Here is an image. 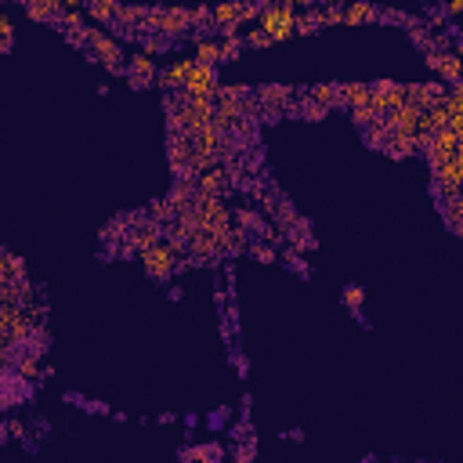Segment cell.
<instances>
[{
  "label": "cell",
  "instance_id": "6da1fadb",
  "mask_svg": "<svg viewBox=\"0 0 463 463\" xmlns=\"http://www.w3.org/2000/svg\"><path fill=\"white\" fill-rule=\"evenodd\" d=\"M145 33H160V37H184L192 25V11L189 8H148L145 18Z\"/></svg>",
  "mask_w": 463,
  "mask_h": 463
},
{
  "label": "cell",
  "instance_id": "7a4b0ae2",
  "mask_svg": "<svg viewBox=\"0 0 463 463\" xmlns=\"http://www.w3.org/2000/svg\"><path fill=\"white\" fill-rule=\"evenodd\" d=\"M257 29H264L275 44H283V40H290V37L297 33V15H293L290 4H268V8L261 11Z\"/></svg>",
  "mask_w": 463,
  "mask_h": 463
},
{
  "label": "cell",
  "instance_id": "3957f363",
  "mask_svg": "<svg viewBox=\"0 0 463 463\" xmlns=\"http://www.w3.org/2000/svg\"><path fill=\"white\" fill-rule=\"evenodd\" d=\"M177 250L181 246H174V242H156V246H148L145 254H138L141 257V264H145V271L152 275L156 283H167L170 275H174V264H177Z\"/></svg>",
  "mask_w": 463,
  "mask_h": 463
},
{
  "label": "cell",
  "instance_id": "277c9868",
  "mask_svg": "<svg viewBox=\"0 0 463 463\" xmlns=\"http://www.w3.org/2000/svg\"><path fill=\"white\" fill-rule=\"evenodd\" d=\"M87 51H90L87 58H98L109 73H123V47H119V40H116V37L102 33V29H90V37H87Z\"/></svg>",
  "mask_w": 463,
  "mask_h": 463
},
{
  "label": "cell",
  "instance_id": "5b68a950",
  "mask_svg": "<svg viewBox=\"0 0 463 463\" xmlns=\"http://www.w3.org/2000/svg\"><path fill=\"white\" fill-rule=\"evenodd\" d=\"M218 66H203V61H196V69L189 76V83L181 87V95H189V98H213L218 95Z\"/></svg>",
  "mask_w": 463,
  "mask_h": 463
},
{
  "label": "cell",
  "instance_id": "8992f818",
  "mask_svg": "<svg viewBox=\"0 0 463 463\" xmlns=\"http://www.w3.org/2000/svg\"><path fill=\"white\" fill-rule=\"evenodd\" d=\"M427 66L435 69L445 83L463 80V54L459 51H427Z\"/></svg>",
  "mask_w": 463,
  "mask_h": 463
},
{
  "label": "cell",
  "instance_id": "52a82bcc",
  "mask_svg": "<svg viewBox=\"0 0 463 463\" xmlns=\"http://www.w3.org/2000/svg\"><path fill=\"white\" fill-rule=\"evenodd\" d=\"M163 239V232H160V225H152V221H145V225H138L134 232H127V246H123V254H145L148 246H156Z\"/></svg>",
  "mask_w": 463,
  "mask_h": 463
},
{
  "label": "cell",
  "instance_id": "ba28073f",
  "mask_svg": "<svg viewBox=\"0 0 463 463\" xmlns=\"http://www.w3.org/2000/svg\"><path fill=\"white\" fill-rule=\"evenodd\" d=\"M152 76H156V61H152V54L138 51V54L127 61V80H131V87H134V90H141Z\"/></svg>",
  "mask_w": 463,
  "mask_h": 463
},
{
  "label": "cell",
  "instance_id": "9c48e42d",
  "mask_svg": "<svg viewBox=\"0 0 463 463\" xmlns=\"http://www.w3.org/2000/svg\"><path fill=\"white\" fill-rule=\"evenodd\" d=\"M196 61H199V58H181V61H174V66H167V69L160 73V83L170 87V90H181L184 83H189V76H192V69H196Z\"/></svg>",
  "mask_w": 463,
  "mask_h": 463
},
{
  "label": "cell",
  "instance_id": "30bf717a",
  "mask_svg": "<svg viewBox=\"0 0 463 463\" xmlns=\"http://www.w3.org/2000/svg\"><path fill=\"white\" fill-rule=\"evenodd\" d=\"M384 11L373 4V0H351L344 8V25H362V22H380Z\"/></svg>",
  "mask_w": 463,
  "mask_h": 463
},
{
  "label": "cell",
  "instance_id": "8fae6325",
  "mask_svg": "<svg viewBox=\"0 0 463 463\" xmlns=\"http://www.w3.org/2000/svg\"><path fill=\"white\" fill-rule=\"evenodd\" d=\"M119 11H123L119 0H87V15L95 22H102V25H116Z\"/></svg>",
  "mask_w": 463,
  "mask_h": 463
},
{
  "label": "cell",
  "instance_id": "7c38bea8",
  "mask_svg": "<svg viewBox=\"0 0 463 463\" xmlns=\"http://www.w3.org/2000/svg\"><path fill=\"white\" fill-rule=\"evenodd\" d=\"M373 95V83H341V109H355V105H369Z\"/></svg>",
  "mask_w": 463,
  "mask_h": 463
},
{
  "label": "cell",
  "instance_id": "4fadbf2b",
  "mask_svg": "<svg viewBox=\"0 0 463 463\" xmlns=\"http://www.w3.org/2000/svg\"><path fill=\"white\" fill-rule=\"evenodd\" d=\"M228 181H232V177H228V170H221V167H210V170H203V174H199L196 189H199V192H206V196H221Z\"/></svg>",
  "mask_w": 463,
  "mask_h": 463
},
{
  "label": "cell",
  "instance_id": "5bb4252c",
  "mask_svg": "<svg viewBox=\"0 0 463 463\" xmlns=\"http://www.w3.org/2000/svg\"><path fill=\"white\" fill-rule=\"evenodd\" d=\"M18 279H25V261L4 250V254H0V286H4V283H18Z\"/></svg>",
  "mask_w": 463,
  "mask_h": 463
},
{
  "label": "cell",
  "instance_id": "9a60e30c",
  "mask_svg": "<svg viewBox=\"0 0 463 463\" xmlns=\"http://www.w3.org/2000/svg\"><path fill=\"white\" fill-rule=\"evenodd\" d=\"M242 4H246V0H225V4H218V8H213V22H218V29H225V25L239 29Z\"/></svg>",
  "mask_w": 463,
  "mask_h": 463
},
{
  "label": "cell",
  "instance_id": "2e32d148",
  "mask_svg": "<svg viewBox=\"0 0 463 463\" xmlns=\"http://www.w3.org/2000/svg\"><path fill=\"white\" fill-rule=\"evenodd\" d=\"M257 98H261V105H290V102H293V90L271 83V87H261V90H257Z\"/></svg>",
  "mask_w": 463,
  "mask_h": 463
},
{
  "label": "cell",
  "instance_id": "e0dca14e",
  "mask_svg": "<svg viewBox=\"0 0 463 463\" xmlns=\"http://www.w3.org/2000/svg\"><path fill=\"white\" fill-rule=\"evenodd\" d=\"M319 105H326V109H333L336 102H341V83H315L312 90H307Z\"/></svg>",
  "mask_w": 463,
  "mask_h": 463
},
{
  "label": "cell",
  "instance_id": "ac0fdd59",
  "mask_svg": "<svg viewBox=\"0 0 463 463\" xmlns=\"http://www.w3.org/2000/svg\"><path fill=\"white\" fill-rule=\"evenodd\" d=\"M196 58L203 61V66H218V61H221V44L218 40H199L196 44Z\"/></svg>",
  "mask_w": 463,
  "mask_h": 463
},
{
  "label": "cell",
  "instance_id": "d6986e66",
  "mask_svg": "<svg viewBox=\"0 0 463 463\" xmlns=\"http://www.w3.org/2000/svg\"><path fill=\"white\" fill-rule=\"evenodd\" d=\"M319 25H322V11H304V15H297V33H304V37H312V33H319Z\"/></svg>",
  "mask_w": 463,
  "mask_h": 463
},
{
  "label": "cell",
  "instance_id": "ffe728a7",
  "mask_svg": "<svg viewBox=\"0 0 463 463\" xmlns=\"http://www.w3.org/2000/svg\"><path fill=\"white\" fill-rule=\"evenodd\" d=\"M348 112H351V119H355V127H362V131H365L377 116H380L373 105H355V109H348Z\"/></svg>",
  "mask_w": 463,
  "mask_h": 463
},
{
  "label": "cell",
  "instance_id": "44dd1931",
  "mask_svg": "<svg viewBox=\"0 0 463 463\" xmlns=\"http://www.w3.org/2000/svg\"><path fill=\"white\" fill-rule=\"evenodd\" d=\"M181 459H221V445H199V449H184Z\"/></svg>",
  "mask_w": 463,
  "mask_h": 463
},
{
  "label": "cell",
  "instance_id": "7402d4cb",
  "mask_svg": "<svg viewBox=\"0 0 463 463\" xmlns=\"http://www.w3.org/2000/svg\"><path fill=\"white\" fill-rule=\"evenodd\" d=\"M239 51H242V40H239L235 33L221 40V61H235V58H239Z\"/></svg>",
  "mask_w": 463,
  "mask_h": 463
},
{
  "label": "cell",
  "instance_id": "603a6c76",
  "mask_svg": "<svg viewBox=\"0 0 463 463\" xmlns=\"http://www.w3.org/2000/svg\"><path fill=\"white\" fill-rule=\"evenodd\" d=\"M341 22H344V8H341V0H333L322 11V25H341Z\"/></svg>",
  "mask_w": 463,
  "mask_h": 463
},
{
  "label": "cell",
  "instance_id": "cb8c5ba5",
  "mask_svg": "<svg viewBox=\"0 0 463 463\" xmlns=\"http://www.w3.org/2000/svg\"><path fill=\"white\" fill-rule=\"evenodd\" d=\"M246 44H250V47H271L275 40L264 33V29H250V33H246Z\"/></svg>",
  "mask_w": 463,
  "mask_h": 463
},
{
  "label": "cell",
  "instance_id": "d4e9b609",
  "mask_svg": "<svg viewBox=\"0 0 463 463\" xmlns=\"http://www.w3.org/2000/svg\"><path fill=\"white\" fill-rule=\"evenodd\" d=\"M362 300H365L362 286H348V290H344V304L351 307V312H358V307H362Z\"/></svg>",
  "mask_w": 463,
  "mask_h": 463
},
{
  "label": "cell",
  "instance_id": "484cf974",
  "mask_svg": "<svg viewBox=\"0 0 463 463\" xmlns=\"http://www.w3.org/2000/svg\"><path fill=\"white\" fill-rule=\"evenodd\" d=\"M250 254H254L261 264H271V261H275V250H271L268 242H254V246H250Z\"/></svg>",
  "mask_w": 463,
  "mask_h": 463
},
{
  "label": "cell",
  "instance_id": "4316f807",
  "mask_svg": "<svg viewBox=\"0 0 463 463\" xmlns=\"http://www.w3.org/2000/svg\"><path fill=\"white\" fill-rule=\"evenodd\" d=\"M0 37H4V51L15 47V29H11V18H8V15L0 18Z\"/></svg>",
  "mask_w": 463,
  "mask_h": 463
},
{
  "label": "cell",
  "instance_id": "83f0119b",
  "mask_svg": "<svg viewBox=\"0 0 463 463\" xmlns=\"http://www.w3.org/2000/svg\"><path fill=\"white\" fill-rule=\"evenodd\" d=\"M275 4H290V8H315L319 0H275Z\"/></svg>",
  "mask_w": 463,
  "mask_h": 463
},
{
  "label": "cell",
  "instance_id": "f1b7e54d",
  "mask_svg": "<svg viewBox=\"0 0 463 463\" xmlns=\"http://www.w3.org/2000/svg\"><path fill=\"white\" fill-rule=\"evenodd\" d=\"M445 11L449 15H463V0H445Z\"/></svg>",
  "mask_w": 463,
  "mask_h": 463
},
{
  "label": "cell",
  "instance_id": "f546056e",
  "mask_svg": "<svg viewBox=\"0 0 463 463\" xmlns=\"http://www.w3.org/2000/svg\"><path fill=\"white\" fill-rule=\"evenodd\" d=\"M456 51L463 54V29H459V33H456Z\"/></svg>",
  "mask_w": 463,
  "mask_h": 463
},
{
  "label": "cell",
  "instance_id": "4dcf8cb0",
  "mask_svg": "<svg viewBox=\"0 0 463 463\" xmlns=\"http://www.w3.org/2000/svg\"><path fill=\"white\" fill-rule=\"evenodd\" d=\"M456 232H459V235H463V225H459V228H456Z\"/></svg>",
  "mask_w": 463,
  "mask_h": 463
},
{
  "label": "cell",
  "instance_id": "1f68e13d",
  "mask_svg": "<svg viewBox=\"0 0 463 463\" xmlns=\"http://www.w3.org/2000/svg\"><path fill=\"white\" fill-rule=\"evenodd\" d=\"M268 4H275V0H268Z\"/></svg>",
  "mask_w": 463,
  "mask_h": 463
}]
</instances>
